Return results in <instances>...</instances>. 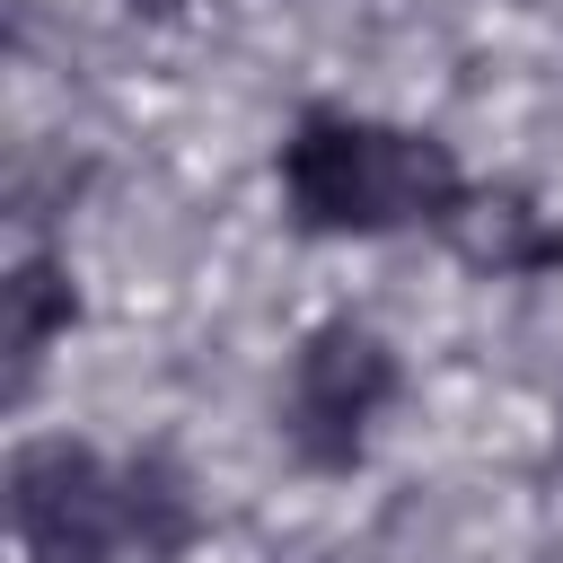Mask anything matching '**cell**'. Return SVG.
<instances>
[{
	"instance_id": "cell-1",
	"label": "cell",
	"mask_w": 563,
	"mask_h": 563,
	"mask_svg": "<svg viewBox=\"0 0 563 563\" xmlns=\"http://www.w3.org/2000/svg\"><path fill=\"white\" fill-rule=\"evenodd\" d=\"M466 167L440 132L369 123L343 106H308L282 141V211L299 238H396V229H457Z\"/></svg>"
},
{
	"instance_id": "cell-2",
	"label": "cell",
	"mask_w": 563,
	"mask_h": 563,
	"mask_svg": "<svg viewBox=\"0 0 563 563\" xmlns=\"http://www.w3.org/2000/svg\"><path fill=\"white\" fill-rule=\"evenodd\" d=\"M396 387H405L396 352H387L361 317H325V325H308V343L290 352L282 431H290V449H299L317 475H343V466H361L369 422L396 405Z\"/></svg>"
},
{
	"instance_id": "cell-3",
	"label": "cell",
	"mask_w": 563,
	"mask_h": 563,
	"mask_svg": "<svg viewBox=\"0 0 563 563\" xmlns=\"http://www.w3.org/2000/svg\"><path fill=\"white\" fill-rule=\"evenodd\" d=\"M9 519L26 563H132L123 475L88 440H26L9 457Z\"/></svg>"
},
{
	"instance_id": "cell-4",
	"label": "cell",
	"mask_w": 563,
	"mask_h": 563,
	"mask_svg": "<svg viewBox=\"0 0 563 563\" xmlns=\"http://www.w3.org/2000/svg\"><path fill=\"white\" fill-rule=\"evenodd\" d=\"M79 325V282L62 255H18L9 282H0V352H9V396H26L44 378V352Z\"/></svg>"
},
{
	"instance_id": "cell-5",
	"label": "cell",
	"mask_w": 563,
	"mask_h": 563,
	"mask_svg": "<svg viewBox=\"0 0 563 563\" xmlns=\"http://www.w3.org/2000/svg\"><path fill=\"white\" fill-rule=\"evenodd\" d=\"M449 246H457L475 273H493V282L563 273V220H545L519 185H501V194H466V211H457Z\"/></svg>"
},
{
	"instance_id": "cell-6",
	"label": "cell",
	"mask_w": 563,
	"mask_h": 563,
	"mask_svg": "<svg viewBox=\"0 0 563 563\" xmlns=\"http://www.w3.org/2000/svg\"><path fill=\"white\" fill-rule=\"evenodd\" d=\"M123 510H132L141 563H176V554L194 545V493H185V475H176L167 449H141V457L123 466Z\"/></svg>"
},
{
	"instance_id": "cell-7",
	"label": "cell",
	"mask_w": 563,
	"mask_h": 563,
	"mask_svg": "<svg viewBox=\"0 0 563 563\" xmlns=\"http://www.w3.org/2000/svg\"><path fill=\"white\" fill-rule=\"evenodd\" d=\"M123 9H141V18H176L185 0H123Z\"/></svg>"
}]
</instances>
